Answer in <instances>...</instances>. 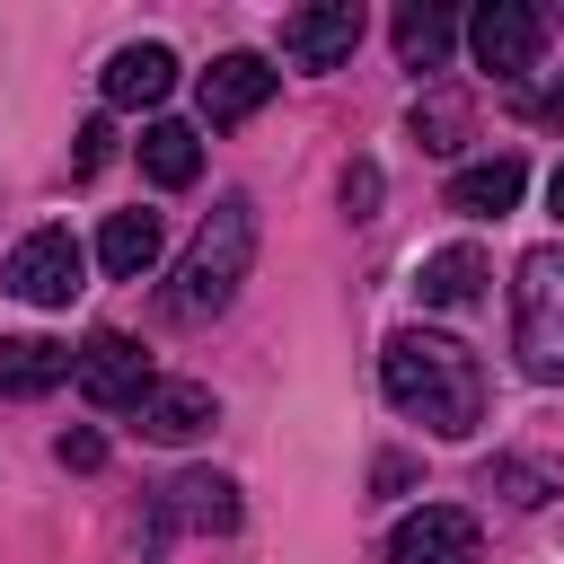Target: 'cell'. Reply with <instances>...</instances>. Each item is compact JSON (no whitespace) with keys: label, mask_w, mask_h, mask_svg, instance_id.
<instances>
[{"label":"cell","mask_w":564,"mask_h":564,"mask_svg":"<svg viewBox=\"0 0 564 564\" xmlns=\"http://www.w3.org/2000/svg\"><path fill=\"white\" fill-rule=\"evenodd\" d=\"M379 388H388L397 414L432 423L441 441H467V432L485 423V370H476V352H467L458 335H432V326L388 335V352H379Z\"/></svg>","instance_id":"6da1fadb"},{"label":"cell","mask_w":564,"mask_h":564,"mask_svg":"<svg viewBox=\"0 0 564 564\" xmlns=\"http://www.w3.org/2000/svg\"><path fill=\"white\" fill-rule=\"evenodd\" d=\"M247 264H256V203H247V194H220V203H212V220L194 229V247H185L176 282H167V317H185V326L220 317V308L238 300Z\"/></svg>","instance_id":"7a4b0ae2"},{"label":"cell","mask_w":564,"mask_h":564,"mask_svg":"<svg viewBox=\"0 0 564 564\" xmlns=\"http://www.w3.org/2000/svg\"><path fill=\"white\" fill-rule=\"evenodd\" d=\"M511 344L529 379H564V247H529L511 282Z\"/></svg>","instance_id":"3957f363"},{"label":"cell","mask_w":564,"mask_h":564,"mask_svg":"<svg viewBox=\"0 0 564 564\" xmlns=\"http://www.w3.org/2000/svg\"><path fill=\"white\" fill-rule=\"evenodd\" d=\"M70 379H79V397H88V405H106V414H132V405L150 397V352H141L132 335L97 326V335L70 352Z\"/></svg>","instance_id":"277c9868"},{"label":"cell","mask_w":564,"mask_h":564,"mask_svg":"<svg viewBox=\"0 0 564 564\" xmlns=\"http://www.w3.org/2000/svg\"><path fill=\"white\" fill-rule=\"evenodd\" d=\"M467 53H476L494 79H529L538 53H546V18H538L529 0H485V9L467 18Z\"/></svg>","instance_id":"5b68a950"},{"label":"cell","mask_w":564,"mask_h":564,"mask_svg":"<svg viewBox=\"0 0 564 564\" xmlns=\"http://www.w3.org/2000/svg\"><path fill=\"white\" fill-rule=\"evenodd\" d=\"M79 273H88V256H79L70 229H35V238L9 247V291L35 300V308H70L79 300Z\"/></svg>","instance_id":"8992f818"},{"label":"cell","mask_w":564,"mask_h":564,"mask_svg":"<svg viewBox=\"0 0 564 564\" xmlns=\"http://www.w3.org/2000/svg\"><path fill=\"white\" fill-rule=\"evenodd\" d=\"M388 564H476V511L423 502L388 529Z\"/></svg>","instance_id":"52a82bcc"},{"label":"cell","mask_w":564,"mask_h":564,"mask_svg":"<svg viewBox=\"0 0 564 564\" xmlns=\"http://www.w3.org/2000/svg\"><path fill=\"white\" fill-rule=\"evenodd\" d=\"M352 44H361V0H317V9L282 18V62H300V70H335V62H352Z\"/></svg>","instance_id":"ba28073f"},{"label":"cell","mask_w":564,"mask_h":564,"mask_svg":"<svg viewBox=\"0 0 564 564\" xmlns=\"http://www.w3.org/2000/svg\"><path fill=\"white\" fill-rule=\"evenodd\" d=\"M159 529L229 538V529H238V485H229V476H212V467H185V476L159 494Z\"/></svg>","instance_id":"9c48e42d"},{"label":"cell","mask_w":564,"mask_h":564,"mask_svg":"<svg viewBox=\"0 0 564 564\" xmlns=\"http://www.w3.org/2000/svg\"><path fill=\"white\" fill-rule=\"evenodd\" d=\"M273 62L264 53H220L212 70H203V123H247L264 97H273Z\"/></svg>","instance_id":"30bf717a"},{"label":"cell","mask_w":564,"mask_h":564,"mask_svg":"<svg viewBox=\"0 0 564 564\" xmlns=\"http://www.w3.org/2000/svg\"><path fill=\"white\" fill-rule=\"evenodd\" d=\"M132 414H141L150 441H194V432L220 423V397H212L203 379H150V397H141Z\"/></svg>","instance_id":"8fae6325"},{"label":"cell","mask_w":564,"mask_h":564,"mask_svg":"<svg viewBox=\"0 0 564 564\" xmlns=\"http://www.w3.org/2000/svg\"><path fill=\"white\" fill-rule=\"evenodd\" d=\"M97 88H106V106H159V97L176 88V53H167V44H123Z\"/></svg>","instance_id":"7c38bea8"},{"label":"cell","mask_w":564,"mask_h":564,"mask_svg":"<svg viewBox=\"0 0 564 564\" xmlns=\"http://www.w3.org/2000/svg\"><path fill=\"white\" fill-rule=\"evenodd\" d=\"M520 185H529V167L502 150V159H476V167H458L449 176V212H467V220H502L511 203H520Z\"/></svg>","instance_id":"4fadbf2b"},{"label":"cell","mask_w":564,"mask_h":564,"mask_svg":"<svg viewBox=\"0 0 564 564\" xmlns=\"http://www.w3.org/2000/svg\"><path fill=\"white\" fill-rule=\"evenodd\" d=\"M485 282H494L485 247H441V256H423V273H414L423 308H476V300H485Z\"/></svg>","instance_id":"5bb4252c"},{"label":"cell","mask_w":564,"mask_h":564,"mask_svg":"<svg viewBox=\"0 0 564 564\" xmlns=\"http://www.w3.org/2000/svg\"><path fill=\"white\" fill-rule=\"evenodd\" d=\"M70 379V344L53 335H0V397H44Z\"/></svg>","instance_id":"9a60e30c"},{"label":"cell","mask_w":564,"mask_h":564,"mask_svg":"<svg viewBox=\"0 0 564 564\" xmlns=\"http://www.w3.org/2000/svg\"><path fill=\"white\" fill-rule=\"evenodd\" d=\"M97 264H106L115 282H141V273L159 264V212H106V229H97Z\"/></svg>","instance_id":"2e32d148"},{"label":"cell","mask_w":564,"mask_h":564,"mask_svg":"<svg viewBox=\"0 0 564 564\" xmlns=\"http://www.w3.org/2000/svg\"><path fill=\"white\" fill-rule=\"evenodd\" d=\"M141 167H150V185H194L203 176V141H194V123H150L141 132Z\"/></svg>","instance_id":"e0dca14e"},{"label":"cell","mask_w":564,"mask_h":564,"mask_svg":"<svg viewBox=\"0 0 564 564\" xmlns=\"http://www.w3.org/2000/svg\"><path fill=\"white\" fill-rule=\"evenodd\" d=\"M458 44V18L449 9H397V53H405V70H441V53Z\"/></svg>","instance_id":"ac0fdd59"},{"label":"cell","mask_w":564,"mask_h":564,"mask_svg":"<svg viewBox=\"0 0 564 564\" xmlns=\"http://www.w3.org/2000/svg\"><path fill=\"white\" fill-rule=\"evenodd\" d=\"M414 141H423V150H458V141H467V97H458V88L414 97Z\"/></svg>","instance_id":"d6986e66"},{"label":"cell","mask_w":564,"mask_h":564,"mask_svg":"<svg viewBox=\"0 0 564 564\" xmlns=\"http://www.w3.org/2000/svg\"><path fill=\"white\" fill-rule=\"evenodd\" d=\"M485 485H502L511 502H546V467H529V458H494Z\"/></svg>","instance_id":"ffe728a7"},{"label":"cell","mask_w":564,"mask_h":564,"mask_svg":"<svg viewBox=\"0 0 564 564\" xmlns=\"http://www.w3.org/2000/svg\"><path fill=\"white\" fill-rule=\"evenodd\" d=\"M106 159H115V123L97 115V123H79V150H70V167H79V176H97Z\"/></svg>","instance_id":"44dd1931"},{"label":"cell","mask_w":564,"mask_h":564,"mask_svg":"<svg viewBox=\"0 0 564 564\" xmlns=\"http://www.w3.org/2000/svg\"><path fill=\"white\" fill-rule=\"evenodd\" d=\"M344 203H352V220H370V212H379V167H370V159H352V167H344Z\"/></svg>","instance_id":"7402d4cb"},{"label":"cell","mask_w":564,"mask_h":564,"mask_svg":"<svg viewBox=\"0 0 564 564\" xmlns=\"http://www.w3.org/2000/svg\"><path fill=\"white\" fill-rule=\"evenodd\" d=\"M97 458H106L97 432H62V467H97Z\"/></svg>","instance_id":"603a6c76"},{"label":"cell","mask_w":564,"mask_h":564,"mask_svg":"<svg viewBox=\"0 0 564 564\" xmlns=\"http://www.w3.org/2000/svg\"><path fill=\"white\" fill-rule=\"evenodd\" d=\"M529 123H555V132H564V79H555L546 97H529Z\"/></svg>","instance_id":"cb8c5ba5"},{"label":"cell","mask_w":564,"mask_h":564,"mask_svg":"<svg viewBox=\"0 0 564 564\" xmlns=\"http://www.w3.org/2000/svg\"><path fill=\"white\" fill-rule=\"evenodd\" d=\"M546 194H555V220H564V167H555V185H546Z\"/></svg>","instance_id":"d4e9b609"}]
</instances>
